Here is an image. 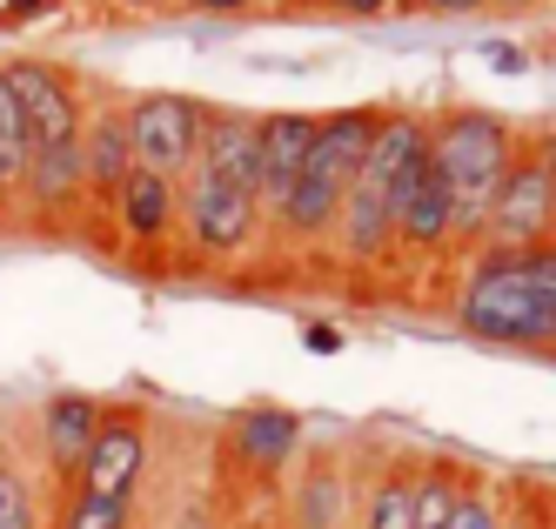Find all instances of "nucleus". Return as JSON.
Wrapping results in <instances>:
<instances>
[{
	"label": "nucleus",
	"mask_w": 556,
	"mask_h": 529,
	"mask_svg": "<svg viewBox=\"0 0 556 529\" xmlns=\"http://www.w3.org/2000/svg\"><path fill=\"white\" fill-rule=\"evenodd\" d=\"M268 249V215L255 188V114L208 101L202 154L181 175V262L242 268Z\"/></svg>",
	"instance_id": "obj_1"
},
{
	"label": "nucleus",
	"mask_w": 556,
	"mask_h": 529,
	"mask_svg": "<svg viewBox=\"0 0 556 529\" xmlns=\"http://www.w3.org/2000/svg\"><path fill=\"white\" fill-rule=\"evenodd\" d=\"M8 88L27 114V222L41 228H88V168H81V128L94 108V80L67 74L61 61H0Z\"/></svg>",
	"instance_id": "obj_2"
},
{
	"label": "nucleus",
	"mask_w": 556,
	"mask_h": 529,
	"mask_svg": "<svg viewBox=\"0 0 556 529\" xmlns=\"http://www.w3.org/2000/svg\"><path fill=\"white\" fill-rule=\"evenodd\" d=\"M450 322L456 336L509 349V355H549L556 342V235L530 249H469L450 268Z\"/></svg>",
	"instance_id": "obj_3"
},
{
	"label": "nucleus",
	"mask_w": 556,
	"mask_h": 529,
	"mask_svg": "<svg viewBox=\"0 0 556 529\" xmlns=\"http://www.w3.org/2000/svg\"><path fill=\"white\" fill-rule=\"evenodd\" d=\"M382 108H336V114H315V141L295 168V188L289 201L268 215V249L275 255H329V235H336V215H342V194L355 181L369 154V135H376Z\"/></svg>",
	"instance_id": "obj_4"
},
{
	"label": "nucleus",
	"mask_w": 556,
	"mask_h": 529,
	"mask_svg": "<svg viewBox=\"0 0 556 529\" xmlns=\"http://www.w3.org/2000/svg\"><path fill=\"white\" fill-rule=\"evenodd\" d=\"M416 148H422V114L416 108H382L376 135H369V154H363V168H355V181L342 194V215H336V235H329V262L342 275H382V268H395L389 201H395V181H403Z\"/></svg>",
	"instance_id": "obj_5"
},
{
	"label": "nucleus",
	"mask_w": 556,
	"mask_h": 529,
	"mask_svg": "<svg viewBox=\"0 0 556 529\" xmlns=\"http://www.w3.org/2000/svg\"><path fill=\"white\" fill-rule=\"evenodd\" d=\"M422 135H429V161L450 188V209H456V241L463 255L483 241V215L516 161V141L523 128L490 108H443V114H422Z\"/></svg>",
	"instance_id": "obj_6"
},
{
	"label": "nucleus",
	"mask_w": 556,
	"mask_h": 529,
	"mask_svg": "<svg viewBox=\"0 0 556 529\" xmlns=\"http://www.w3.org/2000/svg\"><path fill=\"white\" fill-rule=\"evenodd\" d=\"M308 450V423L282 402H249V410H235L215 436V490L228 503H242V490L255 496H275L289 482V469L302 463Z\"/></svg>",
	"instance_id": "obj_7"
},
{
	"label": "nucleus",
	"mask_w": 556,
	"mask_h": 529,
	"mask_svg": "<svg viewBox=\"0 0 556 529\" xmlns=\"http://www.w3.org/2000/svg\"><path fill=\"white\" fill-rule=\"evenodd\" d=\"M154 469H162V423H154V410H148V402H108V416H101L88 456H81L74 490L148 509Z\"/></svg>",
	"instance_id": "obj_8"
},
{
	"label": "nucleus",
	"mask_w": 556,
	"mask_h": 529,
	"mask_svg": "<svg viewBox=\"0 0 556 529\" xmlns=\"http://www.w3.org/2000/svg\"><path fill=\"white\" fill-rule=\"evenodd\" d=\"M543 235H556V128H523L476 249H530Z\"/></svg>",
	"instance_id": "obj_9"
},
{
	"label": "nucleus",
	"mask_w": 556,
	"mask_h": 529,
	"mask_svg": "<svg viewBox=\"0 0 556 529\" xmlns=\"http://www.w3.org/2000/svg\"><path fill=\"white\" fill-rule=\"evenodd\" d=\"M389 222H395V268H456L463 262L456 209H450V188H443V175H435V161H429V135L409 154L403 181H395Z\"/></svg>",
	"instance_id": "obj_10"
},
{
	"label": "nucleus",
	"mask_w": 556,
	"mask_h": 529,
	"mask_svg": "<svg viewBox=\"0 0 556 529\" xmlns=\"http://www.w3.org/2000/svg\"><path fill=\"white\" fill-rule=\"evenodd\" d=\"M282 509H275V529H355V503H363V463L355 450L329 442V450H302V463L289 469Z\"/></svg>",
	"instance_id": "obj_11"
},
{
	"label": "nucleus",
	"mask_w": 556,
	"mask_h": 529,
	"mask_svg": "<svg viewBox=\"0 0 556 529\" xmlns=\"http://www.w3.org/2000/svg\"><path fill=\"white\" fill-rule=\"evenodd\" d=\"M128 108V148H135V168H154L181 181L202 154V121H208V101L194 95H175V88H141V95H122Z\"/></svg>",
	"instance_id": "obj_12"
},
{
	"label": "nucleus",
	"mask_w": 556,
	"mask_h": 529,
	"mask_svg": "<svg viewBox=\"0 0 556 529\" xmlns=\"http://www.w3.org/2000/svg\"><path fill=\"white\" fill-rule=\"evenodd\" d=\"M122 255H181V181L154 175V168H128V181L114 188V201L94 222Z\"/></svg>",
	"instance_id": "obj_13"
},
{
	"label": "nucleus",
	"mask_w": 556,
	"mask_h": 529,
	"mask_svg": "<svg viewBox=\"0 0 556 529\" xmlns=\"http://www.w3.org/2000/svg\"><path fill=\"white\" fill-rule=\"evenodd\" d=\"M101 416H108V402L88 395V389H54V395H41L34 429H27V463L41 469L48 490H67V482L81 476V456H88Z\"/></svg>",
	"instance_id": "obj_14"
},
{
	"label": "nucleus",
	"mask_w": 556,
	"mask_h": 529,
	"mask_svg": "<svg viewBox=\"0 0 556 529\" xmlns=\"http://www.w3.org/2000/svg\"><path fill=\"white\" fill-rule=\"evenodd\" d=\"M81 168H88V228L101 222V209L114 201V188L128 181L135 168V148H128V108L122 95L94 88V108H88V128H81Z\"/></svg>",
	"instance_id": "obj_15"
},
{
	"label": "nucleus",
	"mask_w": 556,
	"mask_h": 529,
	"mask_svg": "<svg viewBox=\"0 0 556 529\" xmlns=\"http://www.w3.org/2000/svg\"><path fill=\"white\" fill-rule=\"evenodd\" d=\"M308 141H315V114H302V108L255 114V188H262V215H275L289 201Z\"/></svg>",
	"instance_id": "obj_16"
},
{
	"label": "nucleus",
	"mask_w": 556,
	"mask_h": 529,
	"mask_svg": "<svg viewBox=\"0 0 556 529\" xmlns=\"http://www.w3.org/2000/svg\"><path fill=\"white\" fill-rule=\"evenodd\" d=\"M355 529H416V450H376V463H363Z\"/></svg>",
	"instance_id": "obj_17"
},
{
	"label": "nucleus",
	"mask_w": 556,
	"mask_h": 529,
	"mask_svg": "<svg viewBox=\"0 0 556 529\" xmlns=\"http://www.w3.org/2000/svg\"><path fill=\"white\" fill-rule=\"evenodd\" d=\"M27 222V114L8 88V67H0V228Z\"/></svg>",
	"instance_id": "obj_18"
},
{
	"label": "nucleus",
	"mask_w": 556,
	"mask_h": 529,
	"mask_svg": "<svg viewBox=\"0 0 556 529\" xmlns=\"http://www.w3.org/2000/svg\"><path fill=\"white\" fill-rule=\"evenodd\" d=\"M0 529H48V482L14 450V436H0Z\"/></svg>",
	"instance_id": "obj_19"
},
{
	"label": "nucleus",
	"mask_w": 556,
	"mask_h": 529,
	"mask_svg": "<svg viewBox=\"0 0 556 529\" xmlns=\"http://www.w3.org/2000/svg\"><path fill=\"white\" fill-rule=\"evenodd\" d=\"M48 529H141V509L88 496V490L67 482V490H48Z\"/></svg>",
	"instance_id": "obj_20"
},
{
	"label": "nucleus",
	"mask_w": 556,
	"mask_h": 529,
	"mask_svg": "<svg viewBox=\"0 0 556 529\" xmlns=\"http://www.w3.org/2000/svg\"><path fill=\"white\" fill-rule=\"evenodd\" d=\"M450 529H509V482L490 476V469H469Z\"/></svg>",
	"instance_id": "obj_21"
},
{
	"label": "nucleus",
	"mask_w": 556,
	"mask_h": 529,
	"mask_svg": "<svg viewBox=\"0 0 556 529\" xmlns=\"http://www.w3.org/2000/svg\"><path fill=\"white\" fill-rule=\"evenodd\" d=\"M141 529H235V503L222 490H202V496H181L168 503L162 516L141 509Z\"/></svg>",
	"instance_id": "obj_22"
},
{
	"label": "nucleus",
	"mask_w": 556,
	"mask_h": 529,
	"mask_svg": "<svg viewBox=\"0 0 556 529\" xmlns=\"http://www.w3.org/2000/svg\"><path fill=\"white\" fill-rule=\"evenodd\" d=\"M323 14H342V21H395V14H409L403 0H315Z\"/></svg>",
	"instance_id": "obj_23"
},
{
	"label": "nucleus",
	"mask_w": 556,
	"mask_h": 529,
	"mask_svg": "<svg viewBox=\"0 0 556 529\" xmlns=\"http://www.w3.org/2000/svg\"><path fill=\"white\" fill-rule=\"evenodd\" d=\"M67 0H0V34H21V27H34V21H48V14H61Z\"/></svg>",
	"instance_id": "obj_24"
},
{
	"label": "nucleus",
	"mask_w": 556,
	"mask_h": 529,
	"mask_svg": "<svg viewBox=\"0 0 556 529\" xmlns=\"http://www.w3.org/2000/svg\"><path fill=\"white\" fill-rule=\"evenodd\" d=\"M409 14H435V21H469V14H490V0H403Z\"/></svg>",
	"instance_id": "obj_25"
},
{
	"label": "nucleus",
	"mask_w": 556,
	"mask_h": 529,
	"mask_svg": "<svg viewBox=\"0 0 556 529\" xmlns=\"http://www.w3.org/2000/svg\"><path fill=\"white\" fill-rule=\"evenodd\" d=\"M175 8H188V14H255L268 0H175Z\"/></svg>",
	"instance_id": "obj_26"
},
{
	"label": "nucleus",
	"mask_w": 556,
	"mask_h": 529,
	"mask_svg": "<svg viewBox=\"0 0 556 529\" xmlns=\"http://www.w3.org/2000/svg\"><path fill=\"white\" fill-rule=\"evenodd\" d=\"M490 8H503V14H523V8H536V0H490Z\"/></svg>",
	"instance_id": "obj_27"
},
{
	"label": "nucleus",
	"mask_w": 556,
	"mask_h": 529,
	"mask_svg": "<svg viewBox=\"0 0 556 529\" xmlns=\"http://www.w3.org/2000/svg\"><path fill=\"white\" fill-rule=\"evenodd\" d=\"M235 529H275V522H249V516H242V522H235Z\"/></svg>",
	"instance_id": "obj_28"
},
{
	"label": "nucleus",
	"mask_w": 556,
	"mask_h": 529,
	"mask_svg": "<svg viewBox=\"0 0 556 529\" xmlns=\"http://www.w3.org/2000/svg\"><path fill=\"white\" fill-rule=\"evenodd\" d=\"M289 8H315V0H289Z\"/></svg>",
	"instance_id": "obj_29"
},
{
	"label": "nucleus",
	"mask_w": 556,
	"mask_h": 529,
	"mask_svg": "<svg viewBox=\"0 0 556 529\" xmlns=\"http://www.w3.org/2000/svg\"><path fill=\"white\" fill-rule=\"evenodd\" d=\"M549 362H556V342H549Z\"/></svg>",
	"instance_id": "obj_30"
}]
</instances>
